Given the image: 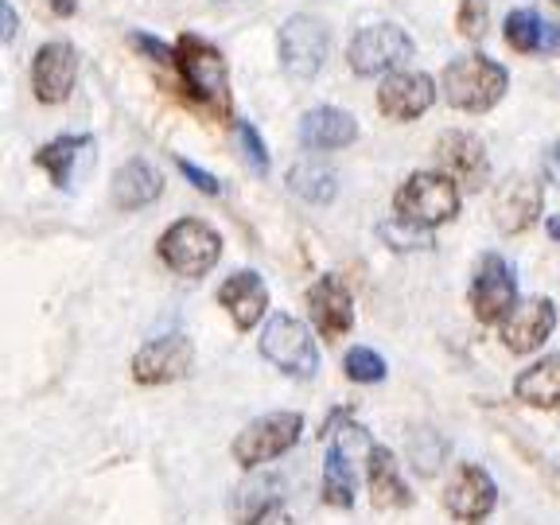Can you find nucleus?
<instances>
[{"instance_id": "obj_1", "label": "nucleus", "mask_w": 560, "mask_h": 525, "mask_svg": "<svg viewBox=\"0 0 560 525\" xmlns=\"http://www.w3.org/2000/svg\"><path fill=\"white\" fill-rule=\"evenodd\" d=\"M506 70L499 62H490L487 55H467V59H455L444 70V97L455 109L482 114L506 94Z\"/></svg>"}, {"instance_id": "obj_2", "label": "nucleus", "mask_w": 560, "mask_h": 525, "mask_svg": "<svg viewBox=\"0 0 560 525\" xmlns=\"http://www.w3.org/2000/svg\"><path fill=\"white\" fill-rule=\"evenodd\" d=\"M160 257L167 261V269L179 277H202L219 265L222 242L219 234L199 219H179L164 237H160Z\"/></svg>"}, {"instance_id": "obj_3", "label": "nucleus", "mask_w": 560, "mask_h": 525, "mask_svg": "<svg viewBox=\"0 0 560 525\" xmlns=\"http://www.w3.org/2000/svg\"><path fill=\"white\" fill-rule=\"evenodd\" d=\"M455 210H459V191L440 172L409 175L405 187L397 191V214L412 226H440V222L455 219Z\"/></svg>"}, {"instance_id": "obj_4", "label": "nucleus", "mask_w": 560, "mask_h": 525, "mask_svg": "<svg viewBox=\"0 0 560 525\" xmlns=\"http://www.w3.org/2000/svg\"><path fill=\"white\" fill-rule=\"evenodd\" d=\"M175 67L184 70V82L199 105H226V59L219 47H210L199 35H179L175 44Z\"/></svg>"}, {"instance_id": "obj_5", "label": "nucleus", "mask_w": 560, "mask_h": 525, "mask_svg": "<svg viewBox=\"0 0 560 525\" xmlns=\"http://www.w3.org/2000/svg\"><path fill=\"white\" fill-rule=\"evenodd\" d=\"M300 432H304L300 412H269V417L254 420V424H245V429L237 432L234 459L242 467L269 464V459H277V455H284L296 444Z\"/></svg>"}, {"instance_id": "obj_6", "label": "nucleus", "mask_w": 560, "mask_h": 525, "mask_svg": "<svg viewBox=\"0 0 560 525\" xmlns=\"http://www.w3.org/2000/svg\"><path fill=\"white\" fill-rule=\"evenodd\" d=\"M261 354L272 366H280L292 377H312L315 370H319V354H315L312 335H307V327L296 324L292 315L269 319V327H265V335H261Z\"/></svg>"}, {"instance_id": "obj_7", "label": "nucleus", "mask_w": 560, "mask_h": 525, "mask_svg": "<svg viewBox=\"0 0 560 525\" xmlns=\"http://www.w3.org/2000/svg\"><path fill=\"white\" fill-rule=\"evenodd\" d=\"M412 51H417V47H412V39L401 27L377 24L354 35V44H350V67H354V74H382V70H394V67H401V62H409Z\"/></svg>"}, {"instance_id": "obj_8", "label": "nucleus", "mask_w": 560, "mask_h": 525, "mask_svg": "<svg viewBox=\"0 0 560 525\" xmlns=\"http://www.w3.org/2000/svg\"><path fill=\"white\" fill-rule=\"evenodd\" d=\"M494 502H499V487H494V479H490L482 467H475V464L455 467L452 482H447V490H444L447 514L475 525L494 510Z\"/></svg>"}, {"instance_id": "obj_9", "label": "nucleus", "mask_w": 560, "mask_h": 525, "mask_svg": "<svg viewBox=\"0 0 560 525\" xmlns=\"http://www.w3.org/2000/svg\"><path fill=\"white\" fill-rule=\"evenodd\" d=\"M195 362V347L187 335H164V339H152L149 347L137 350L132 359V377L144 385H164L184 377Z\"/></svg>"}, {"instance_id": "obj_10", "label": "nucleus", "mask_w": 560, "mask_h": 525, "mask_svg": "<svg viewBox=\"0 0 560 525\" xmlns=\"http://www.w3.org/2000/svg\"><path fill=\"white\" fill-rule=\"evenodd\" d=\"M327 59V32L312 16H292L280 32V62L296 79H312Z\"/></svg>"}, {"instance_id": "obj_11", "label": "nucleus", "mask_w": 560, "mask_h": 525, "mask_svg": "<svg viewBox=\"0 0 560 525\" xmlns=\"http://www.w3.org/2000/svg\"><path fill=\"white\" fill-rule=\"evenodd\" d=\"M307 312H312V324L315 331L324 335V339H342L354 324V304H350V292L342 284V277L327 272L312 284L307 292Z\"/></svg>"}, {"instance_id": "obj_12", "label": "nucleus", "mask_w": 560, "mask_h": 525, "mask_svg": "<svg viewBox=\"0 0 560 525\" xmlns=\"http://www.w3.org/2000/svg\"><path fill=\"white\" fill-rule=\"evenodd\" d=\"M74 79H79V55L70 44H47L39 47L32 62V86L35 97L47 105L67 102V94L74 90Z\"/></svg>"}, {"instance_id": "obj_13", "label": "nucleus", "mask_w": 560, "mask_h": 525, "mask_svg": "<svg viewBox=\"0 0 560 525\" xmlns=\"http://www.w3.org/2000/svg\"><path fill=\"white\" fill-rule=\"evenodd\" d=\"M471 307L482 324H502L514 307V272L499 257H487L471 280Z\"/></svg>"}, {"instance_id": "obj_14", "label": "nucleus", "mask_w": 560, "mask_h": 525, "mask_svg": "<svg viewBox=\"0 0 560 525\" xmlns=\"http://www.w3.org/2000/svg\"><path fill=\"white\" fill-rule=\"evenodd\" d=\"M436 102V82L420 70H401L394 79H385V86L377 90V109L394 121H412L420 117L429 105Z\"/></svg>"}, {"instance_id": "obj_15", "label": "nucleus", "mask_w": 560, "mask_h": 525, "mask_svg": "<svg viewBox=\"0 0 560 525\" xmlns=\"http://www.w3.org/2000/svg\"><path fill=\"white\" fill-rule=\"evenodd\" d=\"M284 510V482L277 475H254L234 490L230 499V517L234 525H269Z\"/></svg>"}, {"instance_id": "obj_16", "label": "nucleus", "mask_w": 560, "mask_h": 525, "mask_svg": "<svg viewBox=\"0 0 560 525\" xmlns=\"http://www.w3.org/2000/svg\"><path fill=\"white\" fill-rule=\"evenodd\" d=\"M552 324H557V312H552L549 300L529 296L510 307V315L502 319V342H506L514 354H529V350L549 339Z\"/></svg>"}, {"instance_id": "obj_17", "label": "nucleus", "mask_w": 560, "mask_h": 525, "mask_svg": "<svg viewBox=\"0 0 560 525\" xmlns=\"http://www.w3.org/2000/svg\"><path fill=\"white\" fill-rule=\"evenodd\" d=\"M541 214V184L534 175H510L494 195V222L502 234H522Z\"/></svg>"}, {"instance_id": "obj_18", "label": "nucleus", "mask_w": 560, "mask_h": 525, "mask_svg": "<svg viewBox=\"0 0 560 525\" xmlns=\"http://www.w3.org/2000/svg\"><path fill=\"white\" fill-rule=\"evenodd\" d=\"M219 304L234 315L237 331H249V327L265 315V307H269V292H265L257 272H234V277L222 284Z\"/></svg>"}, {"instance_id": "obj_19", "label": "nucleus", "mask_w": 560, "mask_h": 525, "mask_svg": "<svg viewBox=\"0 0 560 525\" xmlns=\"http://www.w3.org/2000/svg\"><path fill=\"white\" fill-rule=\"evenodd\" d=\"M436 156L447 172H455L464 184L479 187L487 179V152H482V140L471 132H444L436 144Z\"/></svg>"}, {"instance_id": "obj_20", "label": "nucleus", "mask_w": 560, "mask_h": 525, "mask_svg": "<svg viewBox=\"0 0 560 525\" xmlns=\"http://www.w3.org/2000/svg\"><path fill=\"white\" fill-rule=\"evenodd\" d=\"M300 137H304L307 149H347L350 140L359 137V125H354L350 114L335 109V105H319V109L304 114Z\"/></svg>"}, {"instance_id": "obj_21", "label": "nucleus", "mask_w": 560, "mask_h": 525, "mask_svg": "<svg viewBox=\"0 0 560 525\" xmlns=\"http://www.w3.org/2000/svg\"><path fill=\"white\" fill-rule=\"evenodd\" d=\"M370 499H374L377 510L412 506V494L405 487L401 471H397V459L389 447H370Z\"/></svg>"}, {"instance_id": "obj_22", "label": "nucleus", "mask_w": 560, "mask_h": 525, "mask_svg": "<svg viewBox=\"0 0 560 525\" xmlns=\"http://www.w3.org/2000/svg\"><path fill=\"white\" fill-rule=\"evenodd\" d=\"M164 184H160V175L152 172L144 160H129L121 164V172L114 175V202L121 210H140L149 207L152 199H160Z\"/></svg>"}, {"instance_id": "obj_23", "label": "nucleus", "mask_w": 560, "mask_h": 525, "mask_svg": "<svg viewBox=\"0 0 560 525\" xmlns=\"http://www.w3.org/2000/svg\"><path fill=\"white\" fill-rule=\"evenodd\" d=\"M514 394H517V401L537 405V409H557L560 405V354H549V359L534 362L525 374H517Z\"/></svg>"}, {"instance_id": "obj_24", "label": "nucleus", "mask_w": 560, "mask_h": 525, "mask_svg": "<svg viewBox=\"0 0 560 525\" xmlns=\"http://www.w3.org/2000/svg\"><path fill=\"white\" fill-rule=\"evenodd\" d=\"M324 499L331 506H354V471H350V455H347V440L327 452L324 464Z\"/></svg>"}, {"instance_id": "obj_25", "label": "nucleus", "mask_w": 560, "mask_h": 525, "mask_svg": "<svg viewBox=\"0 0 560 525\" xmlns=\"http://www.w3.org/2000/svg\"><path fill=\"white\" fill-rule=\"evenodd\" d=\"M86 144H90V137H59V140H51V144H44V149L35 152V164L51 175V184L67 187L70 164H74L79 149H86Z\"/></svg>"}, {"instance_id": "obj_26", "label": "nucleus", "mask_w": 560, "mask_h": 525, "mask_svg": "<svg viewBox=\"0 0 560 525\" xmlns=\"http://www.w3.org/2000/svg\"><path fill=\"white\" fill-rule=\"evenodd\" d=\"M289 184L296 195H304L307 202H331L339 184H335V175L327 167H315V164H296L289 175Z\"/></svg>"}, {"instance_id": "obj_27", "label": "nucleus", "mask_w": 560, "mask_h": 525, "mask_svg": "<svg viewBox=\"0 0 560 525\" xmlns=\"http://www.w3.org/2000/svg\"><path fill=\"white\" fill-rule=\"evenodd\" d=\"M506 44L514 47V51L529 55L537 51V47L545 44V24L537 20V12L529 9H514L506 16Z\"/></svg>"}, {"instance_id": "obj_28", "label": "nucleus", "mask_w": 560, "mask_h": 525, "mask_svg": "<svg viewBox=\"0 0 560 525\" xmlns=\"http://www.w3.org/2000/svg\"><path fill=\"white\" fill-rule=\"evenodd\" d=\"M342 370H347V377H354V382H382L385 377V362L366 347L350 350L347 362H342Z\"/></svg>"}, {"instance_id": "obj_29", "label": "nucleus", "mask_w": 560, "mask_h": 525, "mask_svg": "<svg viewBox=\"0 0 560 525\" xmlns=\"http://www.w3.org/2000/svg\"><path fill=\"white\" fill-rule=\"evenodd\" d=\"M237 137H242V149H245V164L254 167L257 175L269 172V152H265L261 137H257L254 125H237Z\"/></svg>"}, {"instance_id": "obj_30", "label": "nucleus", "mask_w": 560, "mask_h": 525, "mask_svg": "<svg viewBox=\"0 0 560 525\" xmlns=\"http://www.w3.org/2000/svg\"><path fill=\"white\" fill-rule=\"evenodd\" d=\"M459 32L479 39L487 32V0H464L459 4Z\"/></svg>"}, {"instance_id": "obj_31", "label": "nucleus", "mask_w": 560, "mask_h": 525, "mask_svg": "<svg viewBox=\"0 0 560 525\" xmlns=\"http://www.w3.org/2000/svg\"><path fill=\"white\" fill-rule=\"evenodd\" d=\"M179 172H184L187 179H191V184L199 187L202 195H219V191H222L219 179H214V175H210V172H202L199 164H191V160H179Z\"/></svg>"}, {"instance_id": "obj_32", "label": "nucleus", "mask_w": 560, "mask_h": 525, "mask_svg": "<svg viewBox=\"0 0 560 525\" xmlns=\"http://www.w3.org/2000/svg\"><path fill=\"white\" fill-rule=\"evenodd\" d=\"M0 35H4V39H16V9H12L9 0L0 4Z\"/></svg>"}, {"instance_id": "obj_33", "label": "nucleus", "mask_w": 560, "mask_h": 525, "mask_svg": "<svg viewBox=\"0 0 560 525\" xmlns=\"http://www.w3.org/2000/svg\"><path fill=\"white\" fill-rule=\"evenodd\" d=\"M545 175H549L552 184H560V140L545 149Z\"/></svg>"}, {"instance_id": "obj_34", "label": "nucleus", "mask_w": 560, "mask_h": 525, "mask_svg": "<svg viewBox=\"0 0 560 525\" xmlns=\"http://www.w3.org/2000/svg\"><path fill=\"white\" fill-rule=\"evenodd\" d=\"M51 9L59 12V16H74V9H79V0H51Z\"/></svg>"}, {"instance_id": "obj_35", "label": "nucleus", "mask_w": 560, "mask_h": 525, "mask_svg": "<svg viewBox=\"0 0 560 525\" xmlns=\"http://www.w3.org/2000/svg\"><path fill=\"white\" fill-rule=\"evenodd\" d=\"M475 525H479V522H475Z\"/></svg>"}]
</instances>
